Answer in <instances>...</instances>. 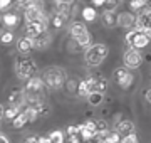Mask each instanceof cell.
<instances>
[{
	"label": "cell",
	"mask_w": 151,
	"mask_h": 143,
	"mask_svg": "<svg viewBox=\"0 0 151 143\" xmlns=\"http://www.w3.org/2000/svg\"><path fill=\"white\" fill-rule=\"evenodd\" d=\"M109 54V47L106 44H92L84 51V61L89 67H97L104 62Z\"/></svg>",
	"instance_id": "1"
},
{
	"label": "cell",
	"mask_w": 151,
	"mask_h": 143,
	"mask_svg": "<svg viewBox=\"0 0 151 143\" xmlns=\"http://www.w3.org/2000/svg\"><path fill=\"white\" fill-rule=\"evenodd\" d=\"M14 69H15V76L19 77L20 81H25V83H27L29 79L34 77V74H35V62H34L29 56L20 54L15 59Z\"/></svg>",
	"instance_id": "2"
},
{
	"label": "cell",
	"mask_w": 151,
	"mask_h": 143,
	"mask_svg": "<svg viewBox=\"0 0 151 143\" xmlns=\"http://www.w3.org/2000/svg\"><path fill=\"white\" fill-rule=\"evenodd\" d=\"M44 84L50 89H59L62 88L67 81V76H65V71L62 67H49L44 71Z\"/></svg>",
	"instance_id": "3"
},
{
	"label": "cell",
	"mask_w": 151,
	"mask_h": 143,
	"mask_svg": "<svg viewBox=\"0 0 151 143\" xmlns=\"http://www.w3.org/2000/svg\"><path fill=\"white\" fill-rule=\"evenodd\" d=\"M126 42H128V46L129 47H133V49H145L146 46L151 42L150 35L146 32H138V30H129V32L126 34Z\"/></svg>",
	"instance_id": "4"
},
{
	"label": "cell",
	"mask_w": 151,
	"mask_h": 143,
	"mask_svg": "<svg viewBox=\"0 0 151 143\" xmlns=\"http://www.w3.org/2000/svg\"><path fill=\"white\" fill-rule=\"evenodd\" d=\"M123 62H124V67L126 69H138L143 62V57H141L139 51L138 49H133V47H128L124 51V56H123Z\"/></svg>",
	"instance_id": "5"
},
{
	"label": "cell",
	"mask_w": 151,
	"mask_h": 143,
	"mask_svg": "<svg viewBox=\"0 0 151 143\" xmlns=\"http://www.w3.org/2000/svg\"><path fill=\"white\" fill-rule=\"evenodd\" d=\"M24 19H25V24H34V22H47V15H45V10L44 9H39L35 5H27L24 9Z\"/></svg>",
	"instance_id": "6"
},
{
	"label": "cell",
	"mask_w": 151,
	"mask_h": 143,
	"mask_svg": "<svg viewBox=\"0 0 151 143\" xmlns=\"http://www.w3.org/2000/svg\"><path fill=\"white\" fill-rule=\"evenodd\" d=\"M134 30H138V32H150L151 30V9H143L136 15Z\"/></svg>",
	"instance_id": "7"
},
{
	"label": "cell",
	"mask_w": 151,
	"mask_h": 143,
	"mask_svg": "<svg viewBox=\"0 0 151 143\" xmlns=\"http://www.w3.org/2000/svg\"><path fill=\"white\" fill-rule=\"evenodd\" d=\"M113 76H114V81L121 86L123 89H128L133 84V74L129 72V69H126V67H118V69H114L113 72Z\"/></svg>",
	"instance_id": "8"
},
{
	"label": "cell",
	"mask_w": 151,
	"mask_h": 143,
	"mask_svg": "<svg viewBox=\"0 0 151 143\" xmlns=\"http://www.w3.org/2000/svg\"><path fill=\"white\" fill-rule=\"evenodd\" d=\"M44 79L42 77H37V76H34L30 77L27 83H25V88H24V91L27 94H40L42 93V89H44Z\"/></svg>",
	"instance_id": "9"
},
{
	"label": "cell",
	"mask_w": 151,
	"mask_h": 143,
	"mask_svg": "<svg viewBox=\"0 0 151 143\" xmlns=\"http://www.w3.org/2000/svg\"><path fill=\"white\" fill-rule=\"evenodd\" d=\"M47 32V22H34V24H27V27H25V34H27V37L30 39H35L39 37L40 34Z\"/></svg>",
	"instance_id": "10"
},
{
	"label": "cell",
	"mask_w": 151,
	"mask_h": 143,
	"mask_svg": "<svg viewBox=\"0 0 151 143\" xmlns=\"http://www.w3.org/2000/svg\"><path fill=\"white\" fill-rule=\"evenodd\" d=\"M70 37H72V40H77V39H81L82 35H86V34H89V30H87L86 24L82 22V20H74V22L70 24Z\"/></svg>",
	"instance_id": "11"
},
{
	"label": "cell",
	"mask_w": 151,
	"mask_h": 143,
	"mask_svg": "<svg viewBox=\"0 0 151 143\" xmlns=\"http://www.w3.org/2000/svg\"><path fill=\"white\" fill-rule=\"evenodd\" d=\"M134 24H136V15H133L131 12H121V14H118V25L119 27L133 30L134 29Z\"/></svg>",
	"instance_id": "12"
},
{
	"label": "cell",
	"mask_w": 151,
	"mask_h": 143,
	"mask_svg": "<svg viewBox=\"0 0 151 143\" xmlns=\"http://www.w3.org/2000/svg\"><path fill=\"white\" fill-rule=\"evenodd\" d=\"M32 40H34V49L44 51V49H47L49 44L52 42V35H50L49 32H44V34H40L39 37L32 39Z\"/></svg>",
	"instance_id": "13"
},
{
	"label": "cell",
	"mask_w": 151,
	"mask_h": 143,
	"mask_svg": "<svg viewBox=\"0 0 151 143\" xmlns=\"http://www.w3.org/2000/svg\"><path fill=\"white\" fill-rule=\"evenodd\" d=\"M116 131L121 135V138L128 136V135H131V133H134V123H133V121H129V120L119 121L118 125H116Z\"/></svg>",
	"instance_id": "14"
},
{
	"label": "cell",
	"mask_w": 151,
	"mask_h": 143,
	"mask_svg": "<svg viewBox=\"0 0 151 143\" xmlns=\"http://www.w3.org/2000/svg\"><path fill=\"white\" fill-rule=\"evenodd\" d=\"M34 49V40L30 37H20L19 40H17V51L20 52V54H24V56H27L30 51Z\"/></svg>",
	"instance_id": "15"
},
{
	"label": "cell",
	"mask_w": 151,
	"mask_h": 143,
	"mask_svg": "<svg viewBox=\"0 0 151 143\" xmlns=\"http://www.w3.org/2000/svg\"><path fill=\"white\" fill-rule=\"evenodd\" d=\"M24 103H25V91L24 89H14L9 96V105L22 106Z\"/></svg>",
	"instance_id": "16"
},
{
	"label": "cell",
	"mask_w": 151,
	"mask_h": 143,
	"mask_svg": "<svg viewBox=\"0 0 151 143\" xmlns=\"http://www.w3.org/2000/svg\"><path fill=\"white\" fill-rule=\"evenodd\" d=\"M54 15H60L64 17V19H67V17L70 15V5L69 4H64V2H57V0H54Z\"/></svg>",
	"instance_id": "17"
},
{
	"label": "cell",
	"mask_w": 151,
	"mask_h": 143,
	"mask_svg": "<svg viewBox=\"0 0 151 143\" xmlns=\"http://www.w3.org/2000/svg\"><path fill=\"white\" fill-rule=\"evenodd\" d=\"M2 20H4V24L7 27H17L19 22H20V17L17 15L15 12H7L5 15L2 17Z\"/></svg>",
	"instance_id": "18"
},
{
	"label": "cell",
	"mask_w": 151,
	"mask_h": 143,
	"mask_svg": "<svg viewBox=\"0 0 151 143\" xmlns=\"http://www.w3.org/2000/svg\"><path fill=\"white\" fill-rule=\"evenodd\" d=\"M22 111H24V110H22V106L9 105V106L5 108V115H4V118H7V120H10V121H12V120H15V118L20 115Z\"/></svg>",
	"instance_id": "19"
},
{
	"label": "cell",
	"mask_w": 151,
	"mask_h": 143,
	"mask_svg": "<svg viewBox=\"0 0 151 143\" xmlns=\"http://www.w3.org/2000/svg\"><path fill=\"white\" fill-rule=\"evenodd\" d=\"M77 96H81V98H87L89 96V93H91V86H89V83H87V79H82V81H79V84H77Z\"/></svg>",
	"instance_id": "20"
},
{
	"label": "cell",
	"mask_w": 151,
	"mask_h": 143,
	"mask_svg": "<svg viewBox=\"0 0 151 143\" xmlns=\"http://www.w3.org/2000/svg\"><path fill=\"white\" fill-rule=\"evenodd\" d=\"M103 22L106 27H114L116 24H118V15L114 14V12H103Z\"/></svg>",
	"instance_id": "21"
},
{
	"label": "cell",
	"mask_w": 151,
	"mask_h": 143,
	"mask_svg": "<svg viewBox=\"0 0 151 143\" xmlns=\"http://www.w3.org/2000/svg\"><path fill=\"white\" fill-rule=\"evenodd\" d=\"M81 15L82 19H84V22H92V20H96V17H97V12L94 7H84L81 12Z\"/></svg>",
	"instance_id": "22"
},
{
	"label": "cell",
	"mask_w": 151,
	"mask_h": 143,
	"mask_svg": "<svg viewBox=\"0 0 151 143\" xmlns=\"http://www.w3.org/2000/svg\"><path fill=\"white\" fill-rule=\"evenodd\" d=\"M49 140H50V143H65L67 136H65L64 131H60V130H54V131L49 133Z\"/></svg>",
	"instance_id": "23"
},
{
	"label": "cell",
	"mask_w": 151,
	"mask_h": 143,
	"mask_svg": "<svg viewBox=\"0 0 151 143\" xmlns=\"http://www.w3.org/2000/svg\"><path fill=\"white\" fill-rule=\"evenodd\" d=\"M29 123V120H27V116H25V113L22 111L20 115L17 116L15 120H12V126L15 128V130H20V128H24L25 125Z\"/></svg>",
	"instance_id": "24"
},
{
	"label": "cell",
	"mask_w": 151,
	"mask_h": 143,
	"mask_svg": "<svg viewBox=\"0 0 151 143\" xmlns=\"http://www.w3.org/2000/svg\"><path fill=\"white\" fill-rule=\"evenodd\" d=\"M103 98H104L103 93H96V91H92V93H89V96H87V101H89V105L91 106H99L101 103H103Z\"/></svg>",
	"instance_id": "25"
},
{
	"label": "cell",
	"mask_w": 151,
	"mask_h": 143,
	"mask_svg": "<svg viewBox=\"0 0 151 143\" xmlns=\"http://www.w3.org/2000/svg\"><path fill=\"white\" fill-rule=\"evenodd\" d=\"M24 113H25V116H27L29 123H34V121L39 118V111H37L35 106H27V108L24 110Z\"/></svg>",
	"instance_id": "26"
},
{
	"label": "cell",
	"mask_w": 151,
	"mask_h": 143,
	"mask_svg": "<svg viewBox=\"0 0 151 143\" xmlns=\"http://www.w3.org/2000/svg\"><path fill=\"white\" fill-rule=\"evenodd\" d=\"M143 9H146L143 0H129V10L138 12V10H143Z\"/></svg>",
	"instance_id": "27"
},
{
	"label": "cell",
	"mask_w": 151,
	"mask_h": 143,
	"mask_svg": "<svg viewBox=\"0 0 151 143\" xmlns=\"http://www.w3.org/2000/svg\"><path fill=\"white\" fill-rule=\"evenodd\" d=\"M0 42L2 44H12L14 42V34L9 30V32H4L2 34V37H0Z\"/></svg>",
	"instance_id": "28"
},
{
	"label": "cell",
	"mask_w": 151,
	"mask_h": 143,
	"mask_svg": "<svg viewBox=\"0 0 151 143\" xmlns=\"http://www.w3.org/2000/svg\"><path fill=\"white\" fill-rule=\"evenodd\" d=\"M64 17H60V15H54L52 17V25H54L55 29H60L62 25H64Z\"/></svg>",
	"instance_id": "29"
},
{
	"label": "cell",
	"mask_w": 151,
	"mask_h": 143,
	"mask_svg": "<svg viewBox=\"0 0 151 143\" xmlns=\"http://www.w3.org/2000/svg\"><path fill=\"white\" fill-rule=\"evenodd\" d=\"M96 126H97V133L108 131V123H106L104 120H97V121H96Z\"/></svg>",
	"instance_id": "30"
},
{
	"label": "cell",
	"mask_w": 151,
	"mask_h": 143,
	"mask_svg": "<svg viewBox=\"0 0 151 143\" xmlns=\"http://www.w3.org/2000/svg\"><path fill=\"white\" fill-rule=\"evenodd\" d=\"M121 143H138L136 133H131V135H128V136H123L121 138Z\"/></svg>",
	"instance_id": "31"
},
{
	"label": "cell",
	"mask_w": 151,
	"mask_h": 143,
	"mask_svg": "<svg viewBox=\"0 0 151 143\" xmlns=\"http://www.w3.org/2000/svg\"><path fill=\"white\" fill-rule=\"evenodd\" d=\"M30 5H35L39 9H44L45 7V0H30Z\"/></svg>",
	"instance_id": "32"
},
{
	"label": "cell",
	"mask_w": 151,
	"mask_h": 143,
	"mask_svg": "<svg viewBox=\"0 0 151 143\" xmlns=\"http://www.w3.org/2000/svg\"><path fill=\"white\" fill-rule=\"evenodd\" d=\"M10 4H12V0H0V10H5Z\"/></svg>",
	"instance_id": "33"
},
{
	"label": "cell",
	"mask_w": 151,
	"mask_h": 143,
	"mask_svg": "<svg viewBox=\"0 0 151 143\" xmlns=\"http://www.w3.org/2000/svg\"><path fill=\"white\" fill-rule=\"evenodd\" d=\"M27 5H30V0H17V7H19V9H20V7L25 9Z\"/></svg>",
	"instance_id": "34"
},
{
	"label": "cell",
	"mask_w": 151,
	"mask_h": 143,
	"mask_svg": "<svg viewBox=\"0 0 151 143\" xmlns=\"http://www.w3.org/2000/svg\"><path fill=\"white\" fill-rule=\"evenodd\" d=\"M92 4L96 7H104L106 4H108V0H92Z\"/></svg>",
	"instance_id": "35"
},
{
	"label": "cell",
	"mask_w": 151,
	"mask_h": 143,
	"mask_svg": "<svg viewBox=\"0 0 151 143\" xmlns=\"http://www.w3.org/2000/svg\"><path fill=\"white\" fill-rule=\"evenodd\" d=\"M25 143H39V136H29Z\"/></svg>",
	"instance_id": "36"
},
{
	"label": "cell",
	"mask_w": 151,
	"mask_h": 143,
	"mask_svg": "<svg viewBox=\"0 0 151 143\" xmlns=\"http://www.w3.org/2000/svg\"><path fill=\"white\" fill-rule=\"evenodd\" d=\"M39 143H50L49 136H39Z\"/></svg>",
	"instance_id": "37"
},
{
	"label": "cell",
	"mask_w": 151,
	"mask_h": 143,
	"mask_svg": "<svg viewBox=\"0 0 151 143\" xmlns=\"http://www.w3.org/2000/svg\"><path fill=\"white\" fill-rule=\"evenodd\" d=\"M0 143H10V142H9V138H7L5 135H2V133H0Z\"/></svg>",
	"instance_id": "38"
},
{
	"label": "cell",
	"mask_w": 151,
	"mask_h": 143,
	"mask_svg": "<svg viewBox=\"0 0 151 143\" xmlns=\"http://www.w3.org/2000/svg\"><path fill=\"white\" fill-rule=\"evenodd\" d=\"M146 101L151 105V89H148V91H146Z\"/></svg>",
	"instance_id": "39"
},
{
	"label": "cell",
	"mask_w": 151,
	"mask_h": 143,
	"mask_svg": "<svg viewBox=\"0 0 151 143\" xmlns=\"http://www.w3.org/2000/svg\"><path fill=\"white\" fill-rule=\"evenodd\" d=\"M4 115H5V110H4V106L0 105V121H2V118H4Z\"/></svg>",
	"instance_id": "40"
},
{
	"label": "cell",
	"mask_w": 151,
	"mask_h": 143,
	"mask_svg": "<svg viewBox=\"0 0 151 143\" xmlns=\"http://www.w3.org/2000/svg\"><path fill=\"white\" fill-rule=\"evenodd\" d=\"M57 2H64V4H69V5L74 4V0H57Z\"/></svg>",
	"instance_id": "41"
},
{
	"label": "cell",
	"mask_w": 151,
	"mask_h": 143,
	"mask_svg": "<svg viewBox=\"0 0 151 143\" xmlns=\"http://www.w3.org/2000/svg\"><path fill=\"white\" fill-rule=\"evenodd\" d=\"M146 34H148V35H150V39H151V30H150V32H146Z\"/></svg>",
	"instance_id": "42"
}]
</instances>
